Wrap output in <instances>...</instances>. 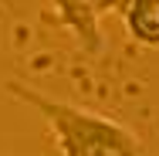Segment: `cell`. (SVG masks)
<instances>
[{"instance_id":"cell-2","label":"cell","mask_w":159,"mask_h":156,"mask_svg":"<svg viewBox=\"0 0 159 156\" xmlns=\"http://www.w3.org/2000/svg\"><path fill=\"white\" fill-rule=\"evenodd\" d=\"M61 27L75 34L85 54H102L105 51V34H102V17L92 10L88 0H51Z\"/></svg>"},{"instance_id":"cell-4","label":"cell","mask_w":159,"mask_h":156,"mask_svg":"<svg viewBox=\"0 0 159 156\" xmlns=\"http://www.w3.org/2000/svg\"><path fill=\"white\" fill-rule=\"evenodd\" d=\"M88 3H92V10L98 17H105V14H122L129 0H88Z\"/></svg>"},{"instance_id":"cell-1","label":"cell","mask_w":159,"mask_h":156,"mask_svg":"<svg viewBox=\"0 0 159 156\" xmlns=\"http://www.w3.org/2000/svg\"><path fill=\"white\" fill-rule=\"evenodd\" d=\"M10 92L41 112V119L54 132L61 156H142L139 136L119 119L81 109L75 102L51 98L24 82H10Z\"/></svg>"},{"instance_id":"cell-3","label":"cell","mask_w":159,"mask_h":156,"mask_svg":"<svg viewBox=\"0 0 159 156\" xmlns=\"http://www.w3.org/2000/svg\"><path fill=\"white\" fill-rule=\"evenodd\" d=\"M125 34L142 48H159V0H129L122 10Z\"/></svg>"}]
</instances>
